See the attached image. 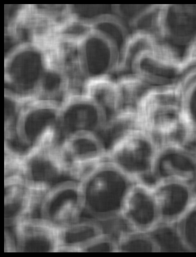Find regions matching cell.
<instances>
[{
    "label": "cell",
    "instance_id": "1",
    "mask_svg": "<svg viewBox=\"0 0 196 257\" xmlns=\"http://www.w3.org/2000/svg\"><path fill=\"white\" fill-rule=\"evenodd\" d=\"M78 182L84 214L103 224L122 217L128 196L138 183L107 158L88 171Z\"/></svg>",
    "mask_w": 196,
    "mask_h": 257
},
{
    "label": "cell",
    "instance_id": "2",
    "mask_svg": "<svg viewBox=\"0 0 196 257\" xmlns=\"http://www.w3.org/2000/svg\"><path fill=\"white\" fill-rule=\"evenodd\" d=\"M138 127L151 136L159 146L166 143L186 144L187 135L179 83L152 88L137 110Z\"/></svg>",
    "mask_w": 196,
    "mask_h": 257
},
{
    "label": "cell",
    "instance_id": "29",
    "mask_svg": "<svg viewBox=\"0 0 196 257\" xmlns=\"http://www.w3.org/2000/svg\"><path fill=\"white\" fill-rule=\"evenodd\" d=\"M151 5H112V13L128 27Z\"/></svg>",
    "mask_w": 196,
    "mask_h": 257
},
{
    "label": "cell",
    "instance_id": "31",
    "mask_svg": "<svg viewBox=\"0 0 196 257\" xmlns=\"http://www.w3.org/2000/svg\"><path fill=\"white\" fill-rule=\"evenodd\" d=\"M5 252H18L17 239L12 227L5 226Z\"/></svg>",
    "mask_w": 196,
    "mask_h": 257
},
{
    "label": "cell",
    "instance_id": "22",
    "mask_svg": "<svg viewBox=\"0 0 196 257\" xmlns=\"http://www.w3.org/2000/svg\"><path fill=\"white\" fill-rule=\"evenodd\" d=\"M115 80L119 97L120 114L137 113L141 101L153 87L132 74L118 76Z\"/></svg>",
    "mask_w": 196,
    "mask_h": 257
},
{
    "label": "cell",
    "instance_id": "4",
    "mask_svg": "<svg viewBox=\"0 0 196 257\" xmlns=\"http://www.w3.org/2000/svg\"><path fill=\"white\" fill-rule=\"evenodd\" d=\"M39 43L24 42L8 51L5 58V91L24 98H36L49 63V50Z\"/></svg>",
    "mask_w": 196,
    "mask_h": 257
},
{
    "label": "cell",
    "instance_id": "21",
    "mask_svg": "<svg viewBox=\"0 0 196 257\" xmlns=\"http://www.w3.org/2000/svg\"><path fill=\"white\" fill-rule=\"evenodd\" d=\"M179 84L182 92V109L186 128V145L196 149V66L187 70Z\"/></svg>",
    "mask_w": 196,
    "mask_h": 257
},
{
    "label": "cell",
    "instance_id": "28",
    "mask_svg": "<svg viewBox=\"0 0 196 257\" xmlns=\"http://www.w3.org/2000/svg\"><path fill=\"white\" fill-rule=\"evenodd\" d=\"M70 12L73 18L89 24L105 15L113 14L112 5L70 6Z\"/></svg>",
    "mask_w": 196,
    "mask_h": 257
},
{
    "label": "cell",
    "instance_id": "17",
    "mask_svg": "<svg viewBox=\"0 0 196 257\" xmlns=\"http://www.w3.org/2000/svg\"><path fill=\"white\" fill-rule=\"evenodd\" d=\"M12 228L18 252H57L59 243L57 228L40 218L24 219Z\"/></svg>",
    "mask_w": 196,
    "mask_h": 257
},
{
    "label": "cell",
    "instance_id": "12",
    "mask_svg": "<svg viewBox=\"0 0 196 257\" xmlns=\"http://www.w3.org/2000/svg\"><path fill=\"white\" fill-rule=\"evenodd\" d=\"M165 181H181L196 187V149L185 144L159 146L146 185Z\"/></svg>",
    "mask_w": 196,
    "mask_h": 257
},
{
    "label": "cell",
    "instance_id": "23",
    "mask_svg": "<svg viewBox=\"0 0 196 257\" xmlns=\"http://www.w3.org/2000/svg\"><path fill=\"white\" fill-rule=\"evenodd\" d=\"M160 42L154 36L143 32L131 33L120 55L116 73L118 77L130 74L135 58L143 51L154 47Z\"/></svg>",
    "mask_w": 196,
    "mask_h": 257
},
{
    "label": "cell",
    "instance_id": "24",
    "mask_svg": "<svg viewBox=\"0 0 196 257\" xmlns=\"http://www.w3.org/2000/svg\"><path fill=\"white\" fill-rule=\"evenodd\" d=\"M90 25L92 30L103 36L113 45L120 57L131 34L127 26L113 14L105 15Z\"/></svg>",
    "mask_w": 196,
    "mask_h": 257
},
{
    "label": "cell",
    "instance_id": "16",
    "mask_svg": "<svg viewBox=\"0 0 196 257\" xmlns=\"http://www.w3.org/2000/svg\"><path fill=\"white\" fill-rule=\"evenodd\" d=\"M158 205L160 220L176 223L196 201V187L181 181H165L152 187Z\"/></svg>",
    "mask_w": 196,
    "mask_h": 257
},
{
    "label": "cell",
    "instance_id": "30",
    "mask_svg": "<svg viewBox=\"0 0 196 257\" xmlns=\"http://www.w3.org/2000/svg\"><path fill=\"white\" fill-rule=\"evenodd\" d=\"M82 252H118L117 238L110 234L105 233L83 247Z\"/></svg>",
    "mask_w": 196,
    "mask_h": 257
},
{
    "label": "cell",
    "instance_id": "14",
    "mask_svg": "<svg viewBox=\"0 0 196 257\" xmlns=\"http://www.w3.org/2000/svg\"><path fill=\"white\" fill-rule=\"evenodd\" d=\"M46 193L29 186L21 177L5 179V225L12 227L20 221L39 217L41 201Z\"/></svg>",
    "mask_w": 196,
    "mask_h": 257
},
{
    "label": "cell",
    "instance_id": "10",
    "mask_svg": "<svg viewBox=\"0 0 196 257\" xmlns=\"http://www.w3.org/2000/svg\"><path fill=\"white\" fill-rule=\"evenodd\" d=\"M158 39L183 61L196 42V5H161Z\"/></svg>",
    "mask_w": 196,
    "mask_h": 257
},
{
    "label": "cell",
    "instance_id": "32",
    "mask_svg": "<svg viewBox=\"0 0 196 257\" xmlns=\"http://www.w3.org/2000/svg\"><path fill=\"white\" fill-rule=\"evenodd\" d=\"M185 71L190 67L196 66V42L190 48L182 61Z\"/></svg>",
    "mask_w": 196,
    "mask_h": 257
},
{
    "label": "cell",
    "instance_id": "11",
    "mask_svg": "<svg viewBox=\"0 0 196 257\" xmlns=\"http://www.w3.org/2000/svg\"><path fill=\"white\" fill-rule=\"evenodd\" d=\"M84 214L78 182L64 180L44 195L39 208V217L56 228H62L82 219Z\"/></svg>",
    "mask_w": 196,
    "mask_h": 257
},
{
    "label": "cell",
    "instance_id": "25",
    "mask_svg": "<svg viewBox=\"0 0 196 257\" xmlns=\"http://www.w3.org/2000/svg\"><path fill=\"white\" fill-rule=\"evenodd\" d=\"M147 233L152 238L158 252L188 251L182 242L175 223L160 221Z\"/></svg>",
    "mask_w": 196,
    "mask_h": 257
},
{
    "label": "cell",
    "instance_id": "5",
    "mask_svg": "<svg viewBox=\"0 0 196 257\" xmlns=\"http://www.w3.org/2000/svg\"><path fill=\"white\" fill-rule=\"evenodd\" d=\"M159 147L154 139L137 127L108 152L107 159L138 182L146 185Z\"/></svg>",
    "mask_w": 196,
    "mask_h": 257
},
{
    "label": "cell",
    "instance_id": "8",
    "mask_svg": "<svg viewBox=\"0 0 196 257\" xmlns=\"http://www.w3.org/2000/svg\"><path fill=\"white\" fill-rule=\"evenodd\" d=\"M107 123L106 117L95 102L85 93H73L61 103L56 137L61 143L81 134L99 135Z\"/></svg>",
    "mask_w": 196,
    "mask_h": 257
},
{
    "label": "cell",
    "instance_id": "18",
    "mask_svg": "<svg viewBox=\"0 0 196 257\" xmlns=\"http://www.w3.org/2000/svg\"><path fill=\"white\" fill-rule=\"evenodd\" d=\"M57 230L59 243L57 252H82L83 247L106 233L102 223L89 218Z\"/></svg>",
    "mask_w": 196,
    "mask_h": 257
},
{
    "label": "cell",
    "instance_id": "26",
    "mask_svg": "<svg viewBox=\"0 0 196 257\" xmlns=\"http://www.w3.org/2000/svg\"><path fill=\"white\" fill-rule=\"evenodd\" d=\"M118 252H158L151 237L147 232L129 230L117 237Z\"/></svg>",
    "mask_w": 196,
    "mask_h": 257
},
{
    "label": "cell",
    "instance_id": "15",
    "mask_svg": "<svg viewBox=\"0 0 196 257\" xmlns=\"http://www.w3.org/2000/svg\"><path fill=\"white\" fill-rule=\"evenodd\" d=\"M122 218L132 230L149 232L160 221L157 202L151 187L137 183L126 200Z\"/></svg>",
    "mask_w": 196,
    "mask_h": 257
},
{
    "label": "cell",
    "instance_id": "19",
    "mask_svg": "<svg viewBox=\"0 0 196 257\" xmlns=\"http://www.w3.org/2000/svg\"><path fill=\"white\" fill-rule=\"evenodd\" d=\"M50 53L47 69L41 82L36 98L62 102L72 93L71 81L56 56Z\"/></svg>",
    "mask_w": 196,
    "mask_h": 257
},
{
    "label": "cell",
    "instance_id": "27",
    "mask_svg": "<svg viewBox=\"0 0 196 257\" xmlns=\"http://www.w3.org/2000/svg\"><path fill=\"white\" fill-rule=\"evenodd\" d=\"M175 224L187 251L196 252V201Z\"/></svg>",
    "mask_w": 196,
    "mask_h": 257
},
{
    "label": "cell",
    "instance_id": "13",
    "mask_svg": "<svg viewBox=\"0 0 196 257\" xmlns=\"http://www.w3.org/2000/svg\"><path fill=\"white\" fill-rule=\"evenodd\" d=\"M60 150L67 175L77 182L107 156L99 137L91 134L66 138L60 143Z\"/></svg>",
    "mask_w": 196,
    "mask_h": 257
},
{
    "label": "cell",
    "instance_id": "9",
    "mask_svg": "<svg viewBox=\"0 0 196 257\" xmlns=\"http://www.w3.org/2000/svg\"><path fill=\"white\" fill-rule=\"evenodd\" d=\"M184 73L182 59L161 42L140 54L130 70V74L138 76L153 88L178 84Z\"/></svg>",
    "mask_w": 196,
    "mask_h": 257
},
{
    "label": "cell",
    "instance_id": "6",
    "mask_svg": "<svg viewBox=\"0 0 196 257\" xmlns=\"http://www.w3.org/2000/svg\"><path fill=\"white\" fill-rule=\"evenodd\" d=\"M75 46L77 72L85 86L89 82L112 77L116 73L119 53L103 36L91 28L86 34L75 40Z\"/></svg>",
    "mask_w": 196,
    "mask_h": 257
},
{
    "label": "cell",
    "instance_id": "20",
    "mask_svg": "<svg viewBox=\"0 0 196 257\" xmlns=\"http://www.w3.org/2000/svg\"><path fill=\"white\" fill-rule=\"evenodd\" d=\"M83 92L101 109L106 117L107 123L119 115L118 91L116 80L112 77L88 82L84 87Z\"/></svg>",
    "mask_w": 196,
    "mask_h": 257
},
{
    "label": "cell",
    "instance_id": "3",
    "mask_svg": "<svg viewBox=\"0 0 196 257\" xmlns=\"http://www.w3.org/2000/svg\"><path fill=\"white\" fill-rule=\"evenodd\" d=\"M61 104L36 98L30 100L17 120L13 137L5 140V151L23 158L56 134Z\"/></svg>",
    "mask_w": 196,
    "mask_h": 257
},
{
    "label": "cell",
    "instance_id": "7",
    "mask_svg": "<svg viewBox=\"0 0 196 257\" xmlns=\"http://www.w3.org/2000/svg\"><path fill=\"white\" fill-rule=\"evenodd\" d=\"M60 144L56 134L53 135L23 158L21 176L33 188L46 193L68 175Z\"/></svg>",
    "mask_w": 196,
    "mask_h": 257
}]
</instances>
